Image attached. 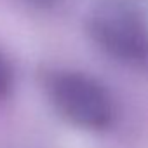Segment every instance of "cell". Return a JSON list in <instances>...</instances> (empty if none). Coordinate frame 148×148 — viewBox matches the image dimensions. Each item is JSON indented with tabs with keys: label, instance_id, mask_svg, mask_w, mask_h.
Here are the masks:
<instances>
[{
	"label": "cell",
	"instance_id": "6da1fadb",
	"mask_svg": "<svg viewBox=\"0 0 148 148\" xmlns=\"http://www.w3.org/2000/svg\"><path fill=\"white\" fill-rule=\"evenodd\" d=\"M42 86L54 112L70 125L89 132H105L115 125L117 101L96 77L79 70L54 68L44 73Z\"/></svg>",
	"mask_w": 148,
	"mask_h": 148
},
{
	"label": "cell",
	"instance_id": "7a4b0ae2",
	"mask_svg": "<svg viewBox=\"0 0 148 148\" xmlns=\"http://www.w3.org/2000/svg\"><path fill=\"white\" fill-rule=\"evenodd\" d=\"M87 33L110 59L148 73V19L139 9L124 2L99 4L87 19Z\"/></svg>",
	"mask_w": 148,
	"mask_h": 148
},
{
	"label": "cell",
	"instance_id": "3957f363",
	"mask_svg": "<svg viewBox=\"0 0 148 148\" xmlns=\"http://www.w3.org/2000/svg\"><path fill=\"white\" fill-rule=\"evenodd\" d=\"M14 87V71L7 58L0 52V101L11 96Z\"/></svg>",
	"mask_w": 148,
	"mask_h": 148
},
{
	"label": "cell",
	"instance_id": "277c9868",
	"mask_svg": "<svg viewBox=\"0 0 148 148\" xmlns=\"http://www.w3.org/2000/svg\"><path fill=\"white\" fill-rule=\"evenodd\" d=\"M23 2L33 9H40V11H49V9H54L58 7L63 0H23Z\"/></svg>",
	"mask_w": 148,
	"mask_h": 148
}]
</instances>
